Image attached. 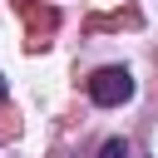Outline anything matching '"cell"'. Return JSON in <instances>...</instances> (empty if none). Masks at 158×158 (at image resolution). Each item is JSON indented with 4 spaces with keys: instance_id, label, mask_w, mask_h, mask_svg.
Instances as JSON below:
<instances>
[{
    "instance_id": "cell-1",
    "label": "cell",
    "mask_w": 158,
    "mask_h": 158,
    "mask_svg": "<svg viewBox=\"0 0 158 158\" xmlns=\"http://www.w3.org/2000/svg\"><path fill=\"white\" fill-rule=\"evenodd\" d=\"M89 99H94L99 109H118V104H128V99H133V74H128L123 64L94 69V79H89Z\"/></svg>"
},
{
    "instance_id": "cell-3",
    "label": "cell",
    "mask_w": 158,
    "mask_h": 158,
    "mask_svg": "<svg viewBox=\"0 0 158 158\" xmlns=\"http://www.w3.org/2000/svg\"><path fill=\"white\" fill-rule=\"evenodd\" d=\"M0 99H5V79H0Z\"/></svg>"
},
{
    "instance_id": "cell-2",
    "label": "cell",
    "mask_w": 158,
    "mask_h": 158,
    "mask_svg": "<svg viewBox=\"0 0 158 158\" xmlns=\"http://www.w3.org/2000/svg\"><path fill=\"white\" fill-rule=\"evenodd\" d=\"M99 158H128V143H123V138H109V143L99 148Z\"/></svg>"
}]
</instances>
